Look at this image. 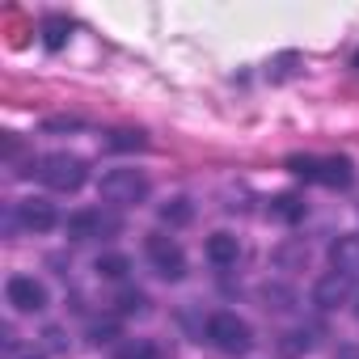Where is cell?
Returning <instances> with one entry per match:
<instances>
[{"instance_id": "6da1fadb", "label": "cell", "mask_w": 359, "mask_h": 359, "mask_svg": "<svg viewBox=\"0 0 359 359\" xmlns=\"http://www.w3.org/2000/svg\"><path fill=\"white\" fill-rule=\"evenodd\" d=\"M287 169L304 182H317V187H330V191H346L355 182V169L346 156H287Z\"/></svg>"}, {"instance_id": "7a4b0ae2", "label": "cell", "mask_w": 359, "mask_h": 359, "mask_svg": "<svg viewBox=\"0 0 359 359\" xmlns=\"http://www.w3.org/2000/svg\"><path fill=\"white\" fill-rule=\"evenodd\" d=\"M39 177H43V187H51V191H60V195H72V191H81V187H85L89 169H85V161H81V156L51 152V156H43V161H39Z\"/></svg>"}, {"instance_id": "3957f363", "label": "cell", "mask_w": 359, "mask_h": 359, "mask_svg": "<svg viewBox=\"0 0 359 359\" xmlns=\"http://www.w3.org/2000/svg\"><path fill=\"white\" fill-rule=\"evenodd\" d=\"M97 195L106 203H114V208H131V203H140L148 195V177L140 169H110V173H102Z\"/></svg>"}, {"instance_id": "277c9868", "label": "cell", "mask_w": 359, "mask_h": 359, "mask_svg": "<svg viewBox=\"0 0 359 359\" xmlns=\"http://www.w3.org/2000/svg\"><path fill=\"white\" fill-rule=\"evenodd\" d=\"M208 338H212V346L224 351V355H245V351L254 346V330H250L237 313H216V317H208Z\"/></svg>"}, {"instance_id": "5b68a950", "label": "cell", "mask_w": 359, "mask_h": 359, "mask_svg": "<svg viewBox=\"0 0 359 359\" xmlns=\"http://www.w3.org/2000/svg\"><path fill=\"white\" fill-rule=\"evenodd\" d=\"M144 250H148V258H152V266H156L161 279H182V275H187V254H182V245H177L173 237L152 233V237L144 241Z\"/></svg>"}, {"instance_id": "8992f818", "label": "cell", "mask_w": 359, "mask_h": 359, "mask_svg": "<svg viewBox=\"0 0 359 359\" xmlns=\"http://www.w3.org/2000/svg\"><path fill=\"white\" fill-rule=\"evenodd\" d=\"M5 296H9V304H13L18 313H39V309H47V287H43L39 279H30V275H13V279L5 283Z\"/></svg>"}, {"instance_id": "52a82bcc", "label": "cell", "mask_w": 359, "mask_h": 359, "mask_svg": "<svg viewBox=\"0 0 359 359\" xmlns=\"http://www.w3.org/2000/svg\"><path fill=\"white\" fill-rule=\"evenodd\" d=\"M346 296H351V279L342 271H330L313 283V304L317 309H338V304H346Z\"/></svg>"}, {"instance_id": "ba28073f", "label": "cell", "mask_w": 359, "mask_h": 359, "mask_svg": "<svg viewBox=\"0 0 359 359\" xmlns=\"http://www.w3.org/2000/svg\"><path fill=\"white\" fill-rule=\"evenodd\" d=\"M18 224L30 229V233H51L60 224V216L47 199H26V203H18Z\"/></svg>"}, {"instance_id": "9c48e42d", "label": "cell", "mask_w": 359, "mask_h": 359, "mask_svg": "<svg viewBox=\"0 0 359 359\" xmlns=\"http://www.w3.org/2000/svg\"><path fill=\"white\" fill-rule=\"evenodd\" d=\"M118 224L110 220V216H102V212H72L68 216V237L72 241H89V237H102V233H114Z\"/></svg>"}, {"instance_id": "30bf717a", "label": "cell", "mask_w": 359, "mask_h": 359, "mask_svg": "<svg viewBox=\"0 0 359 359\" xmlns=\"http://www.w3.org/2000/svg\"><path fill=\"white\" fill-rule=\"evenodd\" d=\"M330 262H334V271H342L346 279H355L359 275V233L334 237L330 241Z\"/></svg>"}, {"instance_id": "8fae6325", "label": "cell", "mask_w": 359, "mask_h": 359, "mask_svg": "<svg viewBox=\"0 0 359 359\" xmlns=\"http://www.w3.org/2000/svg\"><path fill=\"white\" fill-rule=\"evenodd\" d=\"M241 258V241L233 233H212L208 237V262L212 266H237Z\"/></svg>"}, {"instance_id": "7c38bea8", "label": "cell", "mask_w": 359, "mask_h": 359, "mask_svg": "<svg viewBox=\"0 0 359 359\" xmlns=\"http://www.w3.org/2000/svg\"><path fill=\"white\" fill-rule=\"evenodd\" d=\"M266 212H271L275 220H283V224H296V220H304V203H300L296 195H275Z\"/></svg>"}, {"instance_id": "4fadbf2b", "label": "cell", "mask_w": 359, "mask_h": 359, "mask_svg": "<svg viewBox=\"0 0 359 359\" xmlns=\"http://www.w3.org/2000/svg\"><path fill=\"white\" fill-rule=\"evenodd\" d=\"M68 34H72V26H68L64 18H47V22H43V47H47V51H64Z\"/></svg>"}, {"instance_id": "5bb4252c", "label": "cell", "mask_w": 359, "mask_h": 359, "mask_svg": "<svg viewBox=\"0 0 359 359\" xmlns=\"http://www.w3.org/2000/svg\"><path fill=\"white\" fill-rule=\"evenodd\" d=\"M191 216H195V208H191L187 199H169V203L161 208V220H165L169 229H177V224H191Z\"/></svg>"}, {"instance_id": "9a60e30c", "label": "cell", "mask_w": 359, "mask_h": 359, "mask_svg": "<svg viewBox=\"0 0 359 359\" xmlns=\"http://www.w3.org/2000/svg\"><path fill=\"white\" fill-rule=\"evenodd\" d=\"M127 271H131V262L123 254H102L97 258V275L102 279H127Z\"/></svg>"}, {"instance_id": "2e32d148", "label": "cell", "mask_w": 359, "mask_h": 359, "mask_svg": "<svg viewBox=\"0 0 359 359\" xmlns=\"http://www.w3.org/2000/svg\"><path fill=\"white\" fill-rule=\"evenodd\" d=\"M262 300H266V309H279V313H287V309H292V292H287V287H279V283L262 287Z\"/></svg>"}, {"instance_id": "e0dca14e", "label": "cell", "mask_w": 359, "mask_h": 359, "mask_svg": "<svg viewBox=\"0 0 359 359\" xmlns=\"http://www.w3.org/2000/svg\"><path fill=\"white\" fill-rule=\"evenodd\" d=\"M114 359H156V346L140 338V342H127V346H118V355H114Z\"/></svg>"}, {"instance_id": "ac0fdd59", "label": "cell", "mask_w": 359, "mask_h": 359, "mask_svg": "<svg viewBox=\"0 0 359 359\" xmlns=\"http://www.w3.org/2000/svg\"><path fill=\"white\" fill-rule=\"evenodd\" d=\"M110 148H114V152H131V148H144V135H140V131H114V135H110Z\"/></svg>"}, {"instance_id": "d6986e66", "label": "cell", "mask_w": 359, "mask_h": 359, "mask_svg": "<svg viewBox=\"0 0 359 359\" xmlns=\"http://www.w3.org/2000/svg\"><path fill=\"white\" fill-rule=\"evenodd\" d=\"M287 338H292V342H283V351H287V355H300V351H309V346H313V334H309V330H292Z\"/></svg>"}, {"instance_id": "ffe728a7", "label": "cell", "mask_w": 359, "mask_h": 359, "mask_svg": "<svg viewBox=\"0 0 359 359\" xmlns=\"http://www.w3.org/2000/svg\"><path fill=\"white\" fill-rule=\"evenodd\" d=\"M144 304H148V300H144L140 292H123V296H118V313H127V317H131V313H144Z\"/></svg>"}, {"instance_id": "44dd1931", "label": "cell", "mask_w": 359, "mask_h": 359, "mask_svg": "<svg viewBox=\"0 0 359 359\" xmlns=\"http://www.w3.org/2000/svg\"><path fill=\"white\" fill-rule=\"evenodd\" d=\"M13 359H43V355H39V351H30V346H26V351H13Z\"/></svg>"}, {"instance_id": "7402d4cb", "label": "cell", "mask_w": 359, "mask_h": 359, "mask_svg": "<svg viewBox=\"0 0 359 359\" xmlns=\"http://www.w3.org/2000/svg\"><path fill=\"white\" fill-rule=\"evenodd\" d=\"M355 68H359V55H355Z\"/></svg>"}]
</instances>
